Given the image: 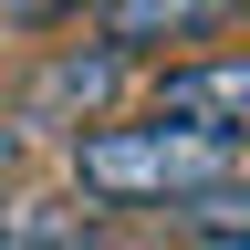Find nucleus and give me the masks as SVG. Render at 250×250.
Returning a JSON list of instances; mask_svg holds the SVG:
<instances>
[{
	"instance_id": "nucleus-4",
	"label": "nucleus",
	"mask_w": 250,
	"mask_h": 250,
	"mask_svg": "<svg viewBox=\"0 0 250 250\" xmlns=\"http://www.w3.org/2000/svg\"><path fill=\"white\" fill-rule=\"evenodd\" d=\"M115 83H125V52H115V42H73V52H52V62H42V83H31L21 125H31V115H83V125H94ZM83 125H73V136H83Z\"/></svg>"
},
{
	"instance_id": "nucleus-8",
	"label": "nucleus",
	"mask_w": 250,
	"mask_h": 250,
	"mask_svg": "<svg viewBox=\"0 0 250 250\" xmlns=\"http://www.w3.org/2000/svg\"><path fill=\"white\" fill-rule=\"evenodd\" d=\"M177 250H250V229H208V240H177Z\"/></svg>"
},
{
	"instance_id": "nucleus-5",
	"label": "nucleus",
	"mask_w": 250,
	"mask_h": 250,
	"mask_svg": "<svg viewBox=\"0 0 250 250\" xmlns=\"http://www.w3.org/2000/svg\"><path fill=\"white\" fill-rule=\"evenodd\" d=\"M177 219H188V240H208V229H250V167H240V177H219L208 198H188Z\"/></svg>"
},
{
	"instance_id": "nucleus-1",
	"label": "nucleus",
	"mask_w": 250,
	"mask_h": 250,
	"mask_svg": "<svg viewBox=\"0 0 250 250\" xmlns=\"http://www.w3.org/2000/svg\"><path fill=\"white\" fill-rule=\"evenodd\" d=\"M240 167H250L240 146L188 136V125H156V115L83 125V136H73V198L104 208V219H125V208H188V198H208V188L240 177Z\"/></svg>"
},
{
	"instance_id": "nucleus-2",
	"label": "nucleus",
	"mask_w": 250,
	"mask_h": 250,
	"mask_svg": "<svg viewBox=\"0 0 250 250\" xmlns=\"http://www.w3.org/2000/svg\"><path fill=\"white\" fill-rule=\"evenodd\" d=\"M146 115H156V125H188V136H219V146L250 156V52H188V62H156Z\"/></svg>"
},
{
	"instance_id": "nucleus-7",
	"label": "nucleus",
	"mask_w": 250,
	"mask_h": 250,
	"mask_svg": "<svg viewBox=\"0 0 250 250\" xmlns=\"http://www.w3.org/2000/svg\"><path fill=\"white\" fill-rule=\"evenodd\" d=\"M52 11H104V0H21V21H52Z\"/></svg>"
},
{
	"instance_id": "nucleus-3",
	"label": "nucleus",
	"mask_w": 250,
	"mask_h": 250,
	"mask_svg": "<svg viewBox=\"0 0 250 250\" xmlns=\"http://www.w3.org/2000/svg\"><path fill=\"white\" fill-rule=\"evenodd\" d=\"M229 21H250V0H104V11H94V42H115L136 62V52L198 42V31H229Z\"/></svg>"
},
{
	"instance_id": "nucleus-6",
	"label": "nucleus",
	"mask_w": 250,
	"mask_h": 250,
	"mask_svg": "<svg viewBox=\"0 0 250 250\" xmlns=\"http://www.w3.org/2000/svg\"><path fill=\"white\" fill-rule=\"evenodd\" d=\"M21 167H31V125H21V115H0V188H11Z\"/></svg>"
}]
</instances>
